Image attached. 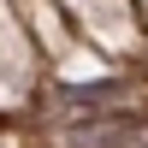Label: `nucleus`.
Here are the masks:
<instances>
[{
	"instance_id": "f257e3e1",
	"label": "nucleus",
	"mask_w": 148,
	"mask_h": 148,
	"mask_svg": "<svg viewBox=\"0 0 148 148\" xmlns=\"http://www.w3.org/2000/svg\"><path fill=\"white\" fill-rule=\"evenodd\" d=\"M113 95H125V83H77V89H65V101L71 107H101Z\"/></svg>"
}]
</instances>
